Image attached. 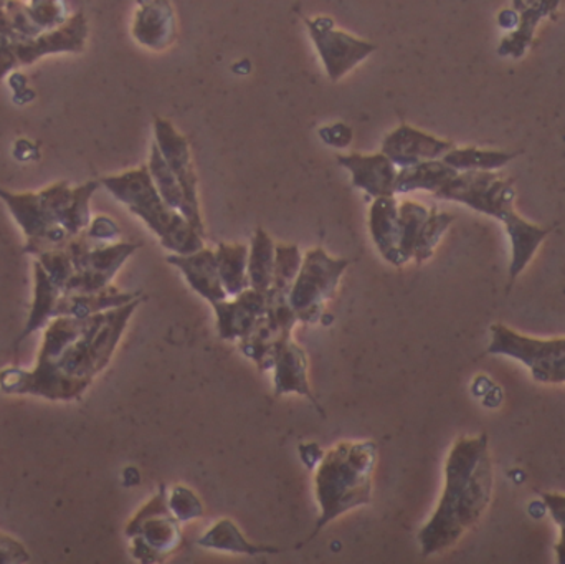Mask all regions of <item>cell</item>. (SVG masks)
<instances>
[{
    "mask_svg": "<svg viewBox=\"0 0 565 564\" xmlns=\"http://www.w3.org/2000/svg\"><path fill=\"white\" fill-rule=\"evenodd\" d=\"M348 267L349 260L329 257L321 247L302 255L301 268L289 291V304L298 321L315 324L321 320L326 304L334 298Z\"/></svg>",
    "mask_w": 565,
    "mask_h": 564,
    "instance_id": "7",
    "label": "cell"
},
{
    "mask_svg": "<svg viewBox=\"0 0 565 564\" xmlns=\"http://www.w3.org/2000/svg\"><path fill=\"white\" fill-rule=\"evenodd\" d=\"M248 247L244 244H218L215 251L218 275L228 298L237 297L250 288L248 280Z\"/></svg>",
    "mask_w": 565,
    "mask_h": 564,
    "instance_id": "26",
    "label": "cell"
},
{
    "mask_svg": "<svg viewBox=\"0 0 565 564\" xmlns=\"http://www.w3.org/2000/svg\"><path fill=\"white\" fill-rule=\"evenodd\" d=\"M30 555L19 540L0 532V564L29 563Z\"/></svg>",
    "mask_w": 565,
    "mask_h": 564,
    "instance_id": "39",
    "label": "cell"
},
{
    "mask_svg": "<svg viewBox=\"0 0 565 564\" xmlns=\"http://www.w3.org/2000/svg\"><path fill=\"white\" fill-rule=\"evenodd\" d=\"M299 456H301L302 462H305L308 469H315L321 462L324 453L319 449L318 444H301L299 446Z\"/></svg>",
    "mask_w": 565,
    "mask_h": 564,
    "instance_id": "41",
    "label": "cell"
},
{
    "mask_svg": "<svg viewBox=\"0 0 565 564\" xmlns=\"http://www.w3.org/2000/svg\"><path fill=\"white\" fill-rule=\"evenodd\" d=\"M275 242L264 228L258 227L248 252V280L250 288L268 291L274 284Z\"/></svg>",
    "mask_w": 565,
    "mask_h": 564,
    "instance_id": "27",
    "label": "cell"
},
{
    "mask_svg": "<svg viewBox=\"0 0 565 564\" xmlns=\"http://www.w3.org/2000/svg\"><path fill=\"white\" fill-rule=\"evenodd\" d=\"M20 63L17 58L15 46H13V40L9 36L0 33V82L6 78L7 75L19 68Z\"/></svg>",
    "mask_w": 565,
    "mask_h": 564,
    "instance_id": "40",
    "label": "cell"
},
{
    "mask_svg": "<svg viewBox=\"0 0 565 564\" xmlns=\"http://www.w3.org/2000/svg\"><path fill=\"white\" fill-rule=\"evenodd\" d=\"M493 482L487 434L460 437L445 466V489L437 510L418 533L422 555L451 549L480 522L490 506Z\"/></svg>",
    "mask_w": 565,
    "mask_h": 564,
    "instance_id": "2",
    "label": "cell"
},
{
    "mask_svg": "<svg viewBox=\"0 0 565 564\" xmlns=\"http://www.w3.org/2000/svg\"><path fill=\"white\" fill-rule=\"evenodd\" d=\"M198 543L202 549L234 553V555L260 556L281 553V550L275 549V546L255 545V543L248 542L241 529L228 519L215 523L204 536L199 539Z\"/></svg>",
    "mask_w": 565,
    "mask_h": 564,
    "instance_id": "24",
    "label": "cell"
},
{
    "mask_svg": "<svg viewBox=\"0 0 565 564\" xmlns=\"http://www.w3.org/2000/svg\"><path fill=\"white\" fill-rule=\"evenodd\" d=\"M85 234L95 244H113L118 241L121 231L113 219L98 215V217L92 219Z\"/></svg>",
    "mask_w": 565,
    "mask_h": 564,
    "instance_id": "38",
    "label": "cell"
},
{
    "mask_svg": "<svg viewBox=\"0 0 565 564\" xmlns=\"http://www.w3.org/2000/svg\"><path fill=\"white\" fill-rule=\"evenodd\" d=\"M142 297L88 318L56 317L49 321L33 370L0 371V390L12 396L75 401L111 363L126 327Z\"/></svg>",
    "mask_w": 565,
    "mask_h": 564,
    "instance_id": "1",
    "label": "cell"
},
{
    "mask_svg": "<svg viewBox=\"0 0 565 564\" xmlns=\"http://www.w3.org/2000/svg\"><path fill=\"white\" fill-rule=\"evenodd\" d=\"M156 145L161 149L171 171L178 178L182 191H184L185 201L189 205V224L195 228L198 234L205 238V225L202 221L201 204H199L198 174H195L194 164H192L191 146L188 138L174 128L169 119L154 118Z\"/></svg>",
    "mask_w": 565,
    "mask_h": 564,
    "instance_id": "11",
    "label": "cell"
},
{
    "mask_svg": "<svg viewBox=\"0 0 565 564\" xmlns=\"http://www.w3.org/2000/svg\"><path fill=\"white\" fill-rule=\"evenodd\" d=\"M29 12L33 22L46 32L65 23L68 17L66 0H29Z\"/></svg>",
    "mask_w": 565,
    "mask_h": 564,
    "instance_id": "33",
    "label": "cell"
},
{
    "mask_svg": "<svg viewBox=\"0 0 565 564\" xmlns=\"http://www.w3.org/2000/svg\"><path fill=\"white\" fill-rule=\"evenodd\" d=\"M488 353L521 361L530 368L537 383H565V338L540 340L518 333L507 324L497 323L491 327Z\"/></svg>",
    "mask_w": 565,
    "mask_h": 564,
    "instance_id": "9",
    "label": "cell"
},
{
    "mask_svg": "<svg viewBox=\"0 0 565 564\" xmlns=\"http://www.w3.org/2000/svg\"><path fill=\"white\" fill-rule=\"evenodd\" d=\"M169 509L181 523L194 522L204 517V506L191 489L175 486L169 493Z\"/></svg>",
    "mask_w": 565,
    "mask_h": 564,
    "instance_id": "34",
    "label": "cell"
},
{
    "mask_svg": "<svg viewBox=\"0 0 565 564\" xmlns=\"http://www.w3.org/2000/svg\"><path fill=\"white\" fill-rule=\"evenodd\" d=\"M139 297H141V291H121L113 285L98 291V294L62 295L58 304H56L55 318H88L92 315L131 304L132 300Z\"/></svg>",
    "mask_w": 565,
    "mask_h": 564,
    "instance_id": "22",
    "label": "cell"
},
{
    "mask_svg": "<svg viewBox=\"0 0 565 564\" xmlns=\"http://www.w3.org/2000/svg\"><path fill=\"white\" fill-rule=\"evenodd\" d=\"M33 281H35V288H33L32 310H30L29 321H26L25 330L20 334L19 341L42 330L50 320L55 318L56 304L62 297L60 288L50 280L49 275L36 260L33 264Z\"/></svg>",
    "mask_w": 565,
    "mask_h": 564,
    "instance_id": "25",
    "label": "cell"
},
{
    "mask_svg": "<svg viewBox=\"0 0 565 564\" xmlns=\"http://www.w3.org/2000/svg\"><path fill=\"white\" fill-rule=\"evenodd\" d=\"M88 40V20L85 13L76 12L56 29L46 30L35 39L13 42L20 66H29L42 56L53 53H82Z\"/></svg>",
    "mask_w": 565,
    "mask_h": 564,
    "instance_id": "13",
    "label": "cell"
},
{
    "mask_svg": "<svg viewBox=\"0 0 565 564\" xmlns=\"http://www.w3.org/2000/svg\"><path fill=\"white\" fill-rule=\"evenodd\" d=\"M498 23H500L501 29L514 30L520 25V13L514 9L503 10L498 17Z\"/></svg>",
    "mask_w": 565,
    "mask_h": 564,
    "instance_id": "44",
    "label": "cell"
},
{
    "mask_svg": "<svg viewBox=\"0 0 565 564\" xmlns=\"http://www.w3.org/2000/svg\"><path fill=\"white\" fill-rule=\"evenodd\" d=\"M139 244L131 242H113L96 244L89 252L85 268L73 274L68 284L63 287L62 295L98 294L111 285L125 262L138 251Z\"/></svg>",
    "mask_w": 565,
    "mask_h": 564,
    "instance_id": "12",
    "label": "cell"
},
{
    "mask_svg": "<svg viewBox=\"0 0 565 564\" xmlns=\"http://www.w3.org/2000/svg\"><path fill=\"white\" fill-rule=\"evenodd\" d=\"M375 466L377 446L371 440L341 443L324 454L316 467L315 492L321 517L312 536L344 513L371 503Z\"/></svg>",
    "mask_w": 565,
    "mask_h": 564,
    "instance_id": "4",
    "label": "cell"
},
{
    "mask_svg": "<svg viewBox=\"0 0 565 564\" xmlns=\"http://www.w3.org/2000/svg\"><path fill=\"white\" fill-rule=\"evenodd\" d=\"M454 148V142L428 135V132L408 125L398 126L391 135L385 136L384 142H382V152L398 169L408 168L418 162L431 161V159H441Z\"/></svg>",
    "mask_w": 565,
    "mask_h": 564,
    "instance_id": "14",
    "label": "cell"
},
{
    "mask_svg": "<svg viewBox=\"0 0 565 564\" xmlns=\"http://www.w3.org/2000/svg\"><path fill=\"white\" fill-rule=\"evenodd\" d=\"M369 231L379 254L385 262L402 267L401 232H398V202L395 195L377 198L369 211Z\"/></svg>",
    "mask_w": 565,
    "mask_h": 564,
    "instance_id": "20",
    "label": "cell"
},
{
    "mask_svg": "<svg viewBox=\"0 0 565 564\" xmlns=\"http://www.w3.org/2000/svg\"><path fill=\"white\" fill-rule=\"evenodd\" d=\"M457 174V169L448 166L444 159L418 162V164L398 169L397 179H395V194H408L414 191H427L435 194Z\"/></svg>",
    "mask_w": 565,
    "mask_h": 564,
    "instance_id": "23",
    "label": "cell"
},
{
    "mask_svg": "<svg viewBox=\"0 0 565 564\" xmlns=\"http://www.w3.org/2000/svg\"><path fill=\"white\" fill-rule=\"evenodd\" d=\"M428 211L425 205L414 201H404L398 204V232H401V254L405 264L414 260L415 248L422 228L428 219Z\"/></svg>",
    "mask_w": 565,
    "mask_h": 564,
    "instance_id": "30",
    "label": "cell"
},
{
    "mask_svg": "<svg viewBox=\"0 0 565 564\" xmlns=\"http://www.w3.org/2000/svg\"><path fill=\"white\" fill-rule=\"evenodd\" d=\"M131 540V556L141 563H161L182 545L181 522L169 509L166 486L136 513L126 526Z\"/></svg>",
    "mask_w": 565,
    "mask_h": 564,
    "instance_id": "8",
    "label": "cell"
},
{
    "mask_svg": "<svg viewBox=\"0 0 565 564\" xmlns=\"http://www.w3.org/2000/svg\"><path fill=\"white\" fill-rule=\"evenodd\" d=\"M454 222L455 215L438 211L437 207L430 209V214H428L424 228H422L420 237H418L417 248H415L414 260L417 262L418 265L431 258L445 232L450 228Z\"/></svg>",
    "mask_w": 565,
    "mask_h": 564,
    "instance_id": "32",
    "label": "cell"
},
{
    "mask_svg": "<svg viewBox=\"0 0 565 564\" xmlns=\"http://www.w3.org/2000/svg\"><path fill=\"white\" fill-rule=\"evenodd\" d=\"M345 129H348V126L342 125V123H339V125H332L328 126V128L321 129V131H319V135H321V138L324 139V141L328 142L329 146H334V148H339V138L344 139L345 142L352 141V132H349V135L341 136V132H344Z\"/></svg>",
    "mask_w": 565,
    "mask_h": 564,
    "instance_id": "42",
    "label": "cell"
},
{
    "mask_svg": "<svg viewBox=\"0 0 565 564\" xmlns=\"http://www.w3.org/2000/svg\"><path fill=\"white\" fill-rule=\"evenodd\" d=\"M564 0H513V9L520 13V25L504 36L498 53L501 56L521 58L533 43L541 20L554 15Z\"/></svg>",
    "mask_w": 565,
    "mask_h": 564,
    "instance_id": "21",
    "label": "cell"
},
{
    "mask_svg": "<svg viewBox=\"0 0 565 564\" xmlns=\"http://www.w3.org/2000/svg\"><path fill=\"white\" fill-rule=\"evenodd\" d=\"M275 397L296 393L312 401L308 380V357L305 350L292 340L291 334L278 338L274 347Z\"/></svg>",
    "mask_w": 565,
    "mask_h": 564,
    "instance_id": "18",
    "label": "cell"
},
{
    "mask_svg": "<svg viewBox=\"0 0 565 564\" xmlns=\"http://www.w3.org/2000/svg\"><path fill=\"white\" fill-rule=\"evenodd\" d=\"M168 262L182 272L192 290L205 298L209 304L215 305L227 300V291L224 290L218 275L217 257L211 248L202 247L201 251L189 255H169Z\"/></svg>",
    "mask_w": 565,
    "mask_h": 564,
    "instance_id": "19",
    "label": "cell"
},
{
    "mask_svg": "<svg viewBox=\"0 0 565 564\" xmlns=\"http://www.w3.org/2000/svg\"><path fill=\"white\" fill-rule=\"evenodd\" d=\"M99 182L116 201L142 219L158 235L162 247L172 254H194L204 247V237L195 232L181 212L169 207L168 202L161 198L148 166L129 169L121 174L106 175Z\"/></svg>",
    "mask_w": 565,
    "mask_h": 564,
    "instance_id": "5",
    "label": "cell"
},
{
    "mask_svg": "<svg viewBox=\"0 0 565 564\" xmlns=\"http://www.w3.org/2000/svg\"><path fill=\"white\" fill-rule=\"evenodd\" d=\"M7 0H0V7L6 6Z\"/></svg>",
    "mask_w": 565,
    "mask_h": 564,
    "instance_id": "46",
    "label": "cell"
},
{
    "mask_svg": "<svg viewBox=\"0 0 565 564\" xmlns=\"http://www.w3.org/2000/svg\"><path fill=\"white\" fill-rule=\"evenodd\" d=\"M434 195L444 201L460 202L473 211L503 222L513 251L510 265L511 281L523 274L544 238L553 232L551 227H540L518 215L513 207L516 199L514 181L501 178L497 171L458 172Z\"/></svg>",
    "mask_w": 565,
    "mask_h": 564,
    "instance_id": "3",
    "label": "cell"
},
{
    "mask_svg": "<svg viewBox=\"0 0 565 564\" xmlns=\"http://www.w3.org/2000/svg\"><path fill=\"white\" fill-rule=\"evenodd\" d=\"M13 156L17 161H30V159L39 158V149L29 139H17L15 146H13Z\"/></svg>",
    "mask_w": 565,
    "mask_h": 564,
    "instance_id": "43",
    "label": "cell"
},
{
    "mask_svg": "<svg viewBox=\"0 0 565 564\" xmlns=\"http://www.w3.org/2000/svg\"><path fill=\"white\" fill-rule=\"evenodd\" d=\"M516 156L518 152L494 151V149H481L475 146H467V148L455 146L441 159L458 172L498 171L510 164Z\"/></svg>",
    "mask_w": 565,
    "mask_h": 564,
    "instance_id": "28",
    "label": "cell"
},
{
    "mask_svg": "<svg viewBox=\"0 0 565 564\" xmlns=\"http://www.w3.org/2000/svg\"><path fill=\"white\" fill-rule=\"evenodd\" d=\"M132 36L146 49H169L178 36V23L171 0H138Z\"/></svg>",
    "mask_w": 565,
    "mask_h": 564,
    "instance_id": "17",
    "label": "cell"
},
{
    "mask_svg": "<svg viewBox=\"0 0 565 564\" xmlns=\"http://www.w3.org/2000/svg\"><path fill=\"white\" fill-rule=\"evenodd\" d=\"M7 15L12 22L13 30L19 35V42L26 39H35L43 32L32 17H30L29 6L23 0H7L6 2Z\"/></svg>",
    "mask_w": 565,
    "mask_h": 564,
    "instance_id": "36",
    "label": "cell"
},
{
    "mask_svg": "<svg viewBox=\"0 0 565 564\" xmlns=\"http://www.w3.org/2000/svg\"><path fill=\"white\" fill-rule=\"evenodd\" d=\"M305 22L331 82L344 78L351 70L377 50L374 43L335 29L329 17L306 19Z\"/></svg>",
    "mask_w": 565,
    "mask_h": 564,
    "instance_id": "10",
    "label": "cell"
},
{
    "mask_svg": "<svg viewBox=\"0 0 565 564\" xmlns=\"http://www.w3.org/2000/svg\"><path fill=\"white\" fill-rule=\"evenodd\" d=\"M302 255L298 245L277 244L275 245V270L274 284L270 290L278 294L289 295L299 268H301Z\"/></svg>",
    "mask_w": 565,
    "mask_h": 564,
    "instance_id": "31",
    "label": "cell"
},
{
    "mask_svg": "<svg viewBox=\"0 0 565 564\" xmlns=\"http://www.w3.org/2000/svg\"><path fill=\"white\" fill-rule=\"evenodd\" d=\"M339 164L352 175V185L367 192L371 198H391L395 195V179L398 168L384 155H338Z\"/></svg>",
    "mask_w": 565,
    "mask_h": 564,
    "instance_id": "16",
    "label": "cell"
},
{
    "mask_svg": "<svg viewBox=\"0 0 565 564\" xmlns=\"http://www.w3.org/2000/svg\"><path fill=\"white\" fill-rule=\"evenodd\" d=\"M148 169L149 172H151L152 181H154L156 189H158L161 198L168 202L169 207L181 212V214L184 215L185 221H188L189 205L188 201H185L184 191H182L178 178H175L174 172L169 168L164 156L161 155V149L158 148L156 142L151 148Z\"/></svg>",
    "mask_w": 565,
    "mask_h": 564,
    "instance_id": "29",
    "label": "cell"
},
{
    "mask_svg": "<svg viewBox=\"0 0 565 564\" xmlns=\"http://www.w3.org/2000/svg\"><path fill=\"white\" fill-rule=\"evenodd\" d=\"M36 262L42 265L43 270L49 275L50 280L63 290L70 278L73 277L75 270H73L72 257H70L68 251L65 247L56 248V251L43 252L36 257Z\"/></svg>",
    "mask_w": 565,
    "mask_h": 564,
    "instance_id": "35",
    "label": "cell"
},
{
    "mask_svg": "<svg viewBox=\"0 0 565 564\" xmlns=\"http://www.w3.org/2000/svg\"><path fill=\"white\" fill-rule=\"evenodd\" d=\"M544 506L550 510L554 522L559 525L561 540L554 550H556L557 562L565 564V496L559 493H543Z\"/></svg>",
    "mask_w": 565,
    "mask_h": 564,
    "instance_id": "37",
    "label": "cell"
},
{
    "mask_svg": "<svg viewBox=\"0 0 565 564\" xmlns=\"http://www.w3.org/2000/svg\"><path fill=\"white\" fill-rule=\"evenodd\" d=\"M73 198L68 182L58 181L40 192H10L0 188V199L25 235V254L39 257L43 252L66 247L72 235L66 215Z\"/></svg>",
    "mask_w": 565,
    "mask_h": 564,
    "instance_id": "6",
    "label": "cell"
},
{
    "mask_svg": "<svg viewBox=\"0 0 565 564\" xmlns=\"http://www.w3.org/2000/svg\"><path fill=\"white\" fill-rule=\"evenodd\" d=\"M267 291L254 288L242 291L232 300L218 301L212 305L217 317V330L222 340H242L252 333L258 321L267 313Z\"/></svg>",
    "mask_w": 565,
    "mask_h": 564,
    "instance_id": "15",
    "label": "cell"
},
{
    "mask_svg": "<svg viewBox=\"0 0 565 564\" xmlns=\"http://www.w3.org/2000/svg\"><path fill=\"white\" fill-rule=\"evenodd\" d=\"M10 88L13 89V93L22 92V89L26 88V76H23L22 73L12 72L9 78Z\"/></svg>",
    "mask_w": 565,
    "mask_h": 564,
    "instance_id": "45",
    "label": "cell"
}]
</instances>
